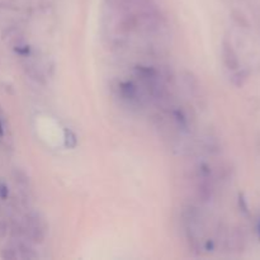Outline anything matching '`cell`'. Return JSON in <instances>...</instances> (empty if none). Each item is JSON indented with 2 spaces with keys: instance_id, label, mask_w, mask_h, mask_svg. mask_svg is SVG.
I'll return each instance as SVG.
<instances>
[{
  "instance_id": "cell-5",
  "label": "cell",
  "mask_w": 260,
  "mask_h": 260,
  "mask_svg": "<svg viewBox=\"0 0 260 260\" xmlns=\"http://www.w3.org/2000/svg\"><path fill=\"white\" fill-rule=\"evenodd\" d=\"M8 196V189L4 184H0V197L5 198Z\"/></svg>"
},
{
  "instance_id": "cell-3",
  "label": "cell",
  "mask_w": 260,
  "mask_h": 260,
  "mask_svg": "<svg viewBox=\"0 0 260 260\" xmlns=\"http://www.w3.org/2000/svg\"><path fill=\"white\" fill-rule=\"evenodd\" d=\"M230 243L233 244L234 250L236 251H243L245 249V235H244L243 231L240 230H235L231 235V240Z\"/></svg>"
},
{
  "instance_id": "cell-4",
  "label": "cell",
  "mask_w": 260,
  "mask_h": 260,
  "mask_svg": "<svg viewBox=\"0 0 260 260\" xmlns=\"http://www.w3.org/2000/svg\"><path fill=\"white\" fill-rule=\"evenodd\" d=\"M233 18H234V19H235L236 23H239V24L241 25V27L249 28V22H248V19H246L245 15L243 14V13L235 12V13H234Z\"/></svg>"
},
{
  "instance_id": "cell-6",
  "label": "cell",
  "mask_w": 260,
  "mask_h": 260,
  "mask_svg": "<svg viewBox=\"0 0 260 260\" xmlns=\"http://www.w3.org/2000/svg\"><path fill=\"white\" fill-rule=\"evenodd\" d=\"M256 235H258V238L260 239V215L258 217V220H256Z\"/></svg>"
},
{
  "instance_id": "cell-1",
  "label": "cell",
  "mask_w": 260,
  "mask_h": 260,
  "mask_svg": "<svg viewBox=\"0 0 260 260\" xmlns=\"http://www.w3.org/2000/svg\"><path fill=\"white\" fill-rule=\"evenodd\" d=\"M222 60L229 70L235 71L240 66L238 53H236L235 48H234V46L231 45V42L229 40H223L222 42Z\"/></svg>"
},
{
  "instance_id": "cell-2",
  "label": "cell",
  "mask_w": 260,
  "mask_h": 260,
  "mask_svg": "<svg viewBox=\"0 0 260 260\" xmlns=\"http://www.w3.org/2000/svg\"><path fill=\"white\" fill-rule=\"evenodd\" d=\"M28 233L30 238L35 241H42L43 239V228L41 225V221L37 217H32L28 220Z\"/></svg>"
}]
</instances>
